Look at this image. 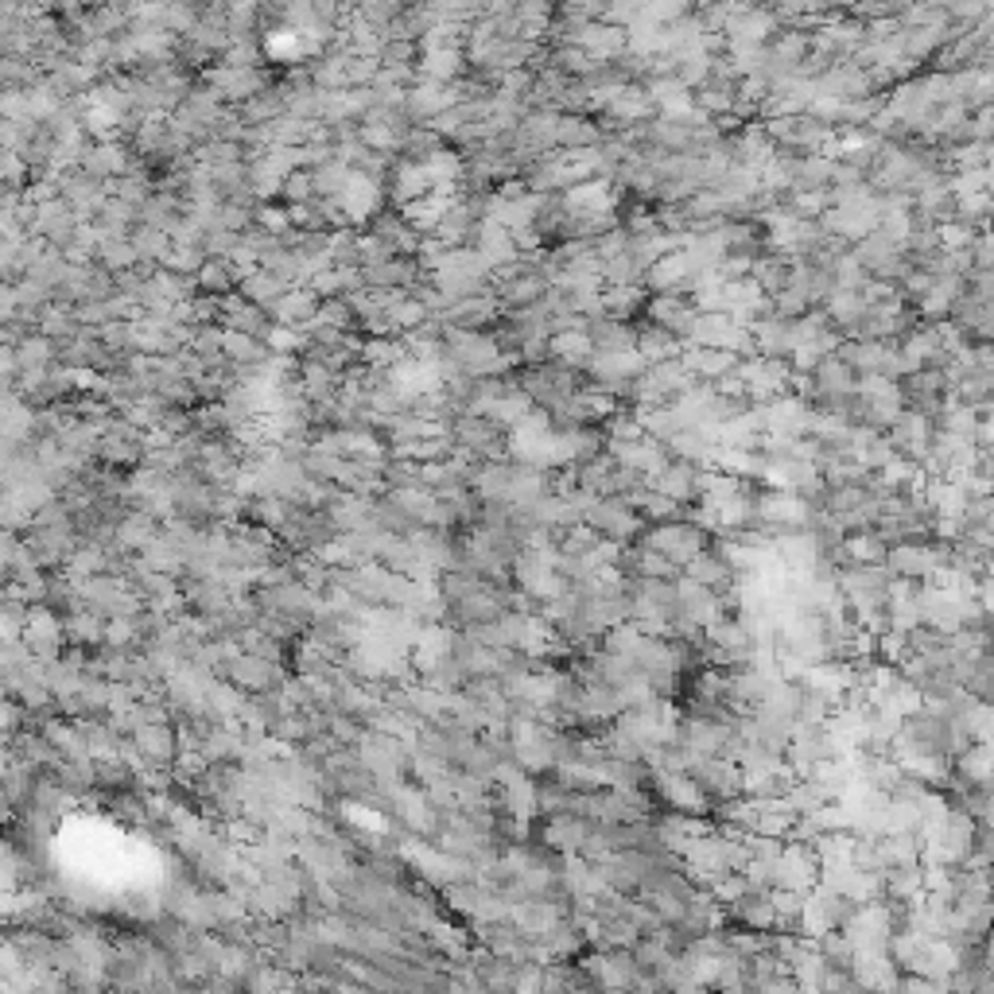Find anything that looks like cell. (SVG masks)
<instances>
[{"label": "cell", "mask_w": 994, "mask_h": 994, "mask_svg": "<svg viewBox=\"0 0 994 994\" xmlns=\"http://www.w3.org/2000/svg\"><path fill=\"white\" fill-rule=\"evenodd\" d=\"M217 326L222 331H237V335H253L260 338V343H268V335H272V315H268L265 308H257V303H249L242 292L226 295V300H217Z\"/></svg>", "instance_id": "cell-6"}, {"label": "cell", "mask_w": 994, "mask_h": 994, "mask_svg": "<svg viewBox=\"0 0 994 994\" xmlns=\"http://www.w3.org/2000/svg\"><path fill=\"white\" fill-rule=\"evenodd\" d=\"M703 311L695 308L692 295H649V308H645V323L660 326V331H669V335H677L680 343H688L695 331V323H700Z\"/></svg>", "instance_id": "cell-5"}, {"label": "cell", "mask_w": 994, "mask_h": 994, "mask_svg": "<svg viewBox=\"0 0 994 994\" xmlns=\"http://www.w3.org/2000/svg\"><path fill=\"white\" fill-rule=\"evenodd\" d=\"M649 548H657L664 560H672L680 571L688 568V563L700 556V551H707L711 544H715V536L703 533L700 525H692V521H664V525H649L641 536Z\"/></svg>", "instance_id": "cell-1"}, {"label": "cell", "mask_w": 994, "mask_h": 994, "mask_svg": "<svg viewBox=\"0 0 994 994\" xmlns=\"http://www.w3.org/2000/svg\"><path fill=\"white\" fill-rule=\"evenodd\" d=\"M583 525H591L602 540L618 544V548H629L634 540H641L645 528H649L641 513L629 510L622 498H599V502L583 513Z\"/></svg>", "instance_id": "cell-2"}, {"label": "cell", "mask_w": 994, "mask_h": 994, "mask_svg": "<svg viewBox=\"0 0 994 994\" xmlns=\"http://www.w3.org/2000/svg\"><path fill=\"white\" fill-rule=\"evenodd\" d=\"M451 432H455L459 451L474 455V459H482V462H502L505 455H510V432L490 416H470L467 412V416L455 420Z\"/></svg>", "instance_id": "cell-3"}, {"label": "cell", "mask_w": 994, "mask_h": 994, "mask_svg": "<svg viewBox=\"0 0 994 994\" xmlns=\"http://www.w3.org/2000/svg\"><path fill=\"white\" fill-rule=\"evenodd\" d=\"M971 260H975L979 272H994V226L983 230L971 245Z\"/></svg>", "instance_id": "cell-17"}, {"label": "cell", "mask_w": 994, "mask_h": 994, "mask_svg": "<svg viewBox=\"0 0 994 994\" xmlns=\"http://www.w3.org/2000/svg\"><path fill=\"white\" fill-rule=\"evenodd\" d=\"M637 326V354L645 358V366H660V361H677L684 354V343L669 331H660L652 323H634Z\"/></svg>", "instance_id": "cell-12"}, {"label": "cell", "mask_w": 994, "mask_h": 994, "mask_svg": "<svg viewBox=\"0 0 994 994\" xmlns=\"http://www.w3.org/2000/svg\"><path fill=\"white\" fill-rule=\"evenodd\" d=\"M319 308H323V300H319L311 288H292L268 315H272L276 326H288V331H300L303 335V331L319 319Z\"/></svg>", "instance_id": "cell-9"}, {"label": "cell", "mask_w": 994, "mask_h": 994, "mask_svg": "<svg viewBox=\"0 0 994 994\" xmlns=\"http://www.w3.org/2000/svg\"><path fill=\"white\" fill-rule=\"evenodd\" d=\"M703 482H707V467L672 459V467H664L657 478H652V490L664 493V498L677 505H695L703 498Z\"/></svg>", "instance_id": "cell-7"}, {"label": "cell", "mask_w": 994, "mask_h": 994, "mask_svg": "<svg viewBox=\"0 0 994 994\" xmlns=\"http://www.w3.org/2000/svg\"><path fill=\"white\" fill-rule=\"evenodd\" d=\"M551 350H556V361L571 369H587L594 358V346L587 331H560V335H551Z\"/></svg>", "instance_id": "cell-14"}, {"label": "cell", "mask_w": 994, "mask_h": 994, "mask_svg": "<svg viewBox=\"0 0 994 994\" xmlns=\"http://www.w3.org/2000/svg\"><path fill=\"white\" fill-rule=\"evenodd\" d=\"M649 308V288L645 284H622V288H602V315L634 323V315H645Z\"/></svg>", "instance_id": "cell-11"}, {"label": "cell", "mask_w": 994, "mask_h": 994, "mask_svg": "<svg viewBox=\"0 0 994 994\" xmlns=\"http://www.w3.org/2000/svg\"><path fill=\"white\" fill-rule=\"evenodd\" d=\"M222 677H226L237 692H253V695H268V692H280V688H284V672H280V664L260 660V657L242 652V649L230 652Z\"/></svg>", "instance_id": "cell-4"}, {"label": "cell", "mask_w": 994, "mask_h": 994, "mask_svg": "<svg viewBox=\"0 0 994 994\" xmlns=\"http://www.w3.org/2000/svg\"><path fill=\"white\" fill-rule=\"evenodd\" d=\"M602 129L594 113H560V133H556V152H594L602 148Z\"/></svg>", "instance_id": "cell-8"}, {"label": "cell", "mask_w": 994, "mask_h": 994, "mask_svg": "<svg viewBox=\"0 0 994 994\" xmlns=\"http://www.w3.org/2000/svg\"><path fill=\"white\" fill-rule=\"evenodd\" d=\"M237 292H242L249 303H257V308L272 311L276 303H280L288 292H292V284H288V280H280L276 272H268V268H253L249 276H242V288H237Z\"/></svg>", "instance_id": "cell-13"}, {"label": "cell", "mask_w": 994, "mask_h": 994, "mask_svg": "<svg viewBox=\"0 0 994 994\" xmlns=\"http://www.w3.org/2000/svg\"><path fill=\"white\" fill-rule=\"evenodd\" d=\"M599 544H602V536L594 533L591 525H576L560 544H556V548H560V556H576V560H583V556L599 551Z\"/></svg>", "instance_id": "cell-15"}, {"label": "cell", "mask_w": 994, "mask_h": 994, "mask_svg": "<svg viewBox=\"0 0 994 994\" xmlns=\"http://www.w3.org/2000/svg\"><path fill=\"white\" fill-rule=\"evenodd\" d=\"M280 202H284L288 210L292 206H308V202H315V179H311V171H292V176L284 179V191H280Z\"/></svg>", "instance_id": "cell-16"}, {"label": "cell", "mask_w": 994, "mask_h": 994, "mask_svg": "<svg viewBox=\"0 0 994 994\" xmlns=\"http://www.w3.org/2000/svg\"><path fill=\"white\" fill-rule=\"evenodd\" d=\"M587 335H591L594 354H629L637 350V326L622 323V319H591L587 323Z\"/></svg>", "instance_id": "cell-10"}]
</instances>
